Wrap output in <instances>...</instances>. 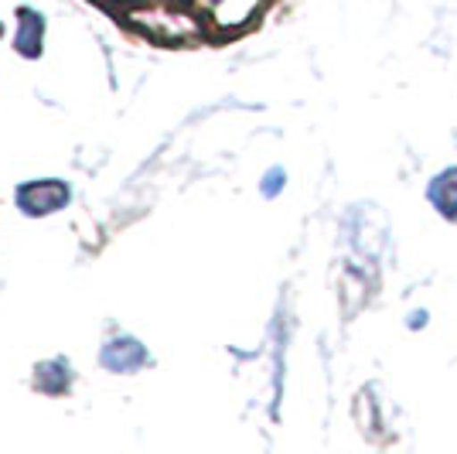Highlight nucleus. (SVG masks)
<instances>
[{
	"instance_id": "obj_1",
	"label": "nucleus",
	"mask_w": 457,
	"mask_h": 454,
	"mask_svg": "<svg viewBox=\"0 0 457 454\" xmlns=\"http://www.w3.org/2000/svg\"><path fill=\"white\" fill-rule=\"evenodd\" d=\"M69 185L58 178H41V181H28L18 189V208L24 215H52L58 208L69 206Z\"/></svg>"
},
{
	"instance_id": "obj_5",
	"label": "nucleus",
	"mask_w": 457,
	"mask_h": 454,
	"mask_svg": "<svg viewBox=\"0 0 457 454\" xmlns=\"http://www.w3.org/2000/svg\"><path fill=\"white\" fill-rule=\"evenodd\" d=\"M427 195H430V202L440 208V215H447V219H457V168L437 174Z\"/></svg>"
},
{
	"instance_id": "obj_2",
	"label": "nucleus",
	"mask_w": 457,
	"mask_h": 454,
	"mask_svg": "<svg viewBox=\"0 0 457 454\" xmlns=\"http://www.w3.org/2000/svg\"><path fill=\"white\" fill-rule=\"evenodd\" d=\"M99 362H103L110 373H134V369H144V366L151 362V356H147V349L137 339L120 335V339H110L103 345Z\"/></svg>"
},
{
	"instance_id": "obj_4",
	"label": "nucleus",
	"mask_w": 457,
	"mask_h": 454,
	"mask_svg": "<svg viewBox=\"0 0 457 454\" xmlns=\"http://www.w3.org/2000/svg\"><path fill=\"white\" fill-rule=\"evenodd\" d=\"M35 386H38L41 393H48V397L69 393V386H72V369H69V362L65 359L41 362L38 369H35Z\"/></svg>"
},
{
	"instance_id": "obj_6",
	"label": "nucleus",
	"mask_w": 457,
	"mask_h": 454,
	"mask_svg": "<svg viewBox=\"0 0 457 454\" xmlns=\"http://www.w3.org/2000/svg\"><path fill=\"white\" fill-rule=\"evenodd\" d=\"M280 178H284V171H280V168L270 171L267 185H263V195H277V191H280Z\"/></svg>"
},
{
	"instance_id": "obj_7",
	"label": "nucleus",
	"mask_w": 457,
	"mask_h": 454,
	"mask_svg": "<svg viewBox=\"0 0 457 454\" xmlns=\"http://www.w3.org/2000/svg\"><path fill=\"white\" fill-rule=\"evenodd\" d=\"M0 35H4V24H0Z\"/></svg>"
},
{
	"instance_id": "obj_3",
	"label": "nucleus",
	"mask_w": 457,
	"mask_h": 454,
	"mask_svg": "<svg viewBox=\"0 0 457 454\" xmlns=\"http://www.w3.org/2000/svg\"><path fill=\"white\" fill-rule=\"evenodd\" d=\"M41 38H45V18L31 7H21L18 11V35H14V48L24 58H38L41 55Z\"/></svg>"
}]
</instances>
